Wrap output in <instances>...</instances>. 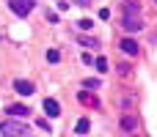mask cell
<instances>
[{
    "label": "cell",
    "mask_w": 157,
    "mask_h": 137,
    "mask_svg": "<svg viewBox=\"0 0 157 137\" xmlns=\"http://www.w3.org/2000/svg\"><path fill=\"white\" fill-rule=\"evenodd\" d=\"M0 135L3 137H28L30 135V126L25 121H19V118H6L0 124Z\"/></svg>",
    "instance_id": "obj_1"
},
{
    "label": "cell",
    "mask_w": 157,
    "mask_h": 137,
    "mask_svg": "<svg viewBox=\"0 0 157 137\" xmlns=\"http://www.w3.org/2000/svg\"><path fill=\"white\" fill-rule=\"evenodd\" d=\"M8 8H11L17 16H28V14L36 8V0H8Z\"/></svg>",
    "instance_id": "obj_2"
},
{
    "label": "cell",
    "mask_w": 157,
    "mask_h": 137,
    "mask_svg": "<svg viewBox=\"0 0 157 137\" xmlns=\"http://www.w3.org/2000/svg\"><path fill=\"white\" fill-rule=\"evenodd\" d=\"M121 27H124L127 33H138V30L144 27V22H141V16H132V14H124V16H121Z\"/></svg>",
    "instance_id": "obj_3"
},
{
    "label": "cell",
    "mask_w": 157,
    "mask_h": 137,
    "mask_svg": "<svg viewBox=\"0 0 157 137\" xmlns=\"http://www.w3.org/2000/svg\"><path fill=\"white\" fill-rule=\"evenodd\" d=\"M14 91H17L19 96H33L36 85H33L30 80H14Z\"/></svg>",
    "instance_id": "obj_4"
},
{
    "label": "cell",
    "mask_w": 157,
    "mask_h": 137,
    "mask_svg": "<svg viewBox=\"0 0 157 137\" xmlns=\"http://www.w3.org/2000/svg\"><path fill=\"white\" fill-rule=\"evenodd\" d=\"M41 107H44V115H47V118H58V115H61V104H58L55 99H44Z\"/></svg>",
    "instance_id": "obj_5"
},
{
    "label": "cell",
    "mask_w": 157,
    "mask_h": 137,
    "mask_svg": "<svg viewBox=\"0 0 157 137\" xmlns=\"http://www.w3.org/2000/svg\"><path fill=\"white\" fill-rule=\"evenodd\" d=\"M77 102H80V104H88V107H99V99H97L91 91H80V93H77Z\"/></svg>",
    "instance_id": "obj_6"
},
{
    "label": "cell",
    "mask_w": 157,
    "mask_h": 137,
    "mask_svg": "<svg viewBox=\"0 0 157 137\" xmlns=\"http://www.w3.org/2000/svg\"><path fill=\"white\" fill-rule=\"evenodd\" d=\"M119 47H121L127 55H138V41H135V38H121Z\"/></svg>",
    "instance_id": "obj_7"
},
{
    "label": "cell",
    "mask_w": 157,
    "mask_h": 137,
    "mask_svg": "<svg viewBox=\"0 0 157 137\" xmlns=\"http://www.w3.org/2000/svg\"><path fill=\"white\" fill-rule=\"evenodd\" d=\"M6 113H8L11 118H25V115H28V107H25V104H8Z\"/></svg>",
    "instance_id": "obj_8"
},
{
    "label": "cell",
    "mask_w": 157,
    "mask_h": 137,
    "mask_svg": "<svg viewBox=\"0 0 157 137\" xmlns=\"http://www.w3.org/2000/svg\"><path fill=\"white\" fill-rule=\"evenodd\" d=\"M124 14L141 16V0H124Z\"/></svg>",
    "instance_id": "obj_9"
},
{
    "label": "cell",
    "mask_w": 157,
    "mask_h": 137,
    "mask_svg": "<svg viewBox=\"0 0 157 137\" xmlns=\"http://www.w3.org/2000/svg\"><path fill=\"white\" fill-rule=\"evenodd\" d=\"M77 41H80L86 49H99V41H97L94 36H86V33H80V36H77Z\"/></svg>",
    "instance_id": "obj_10"
},
{
    "label": "cell",
    "mask_w": 157,
    "mask_h": 137,
    "mask_svg": "<svg viewBox=\"0 0 157 137\" xmlns=\"http://www.w3.org/2000/svg\"><path fill=\"white\" fill-rule=\"evenodd\" d=\"M121 129H124V132H135V129H138V121H135L132 115H124V118H121Z\"/></svg>",
    "instance_id": "obj_11"
},
{
    "label": "cell",
    "mask_w": 157,
    "mask_h": 137,
    "mask_svg": "<svg viewBox=\"0 0 157 137\" xmlns=\"http://www.w3.org/2000/svg\"><path fill=\"white\" fill-rule=\"evenodd\" d=\"M83 88H86V91H97V88H102V82L94 80V77H88V80H83Z\"/></svg>",
    "instance_id": "obj_12"
},
{
    "label": "cell",
    "mask_w": 157,
    "mask_h": 137,
    "mask_svg": "<svg viewBox=\"0 0 157 137\" xmlns=\"http://www.w3.org/2000/svg\"><path fill=\"white\" fill-rule=\"evenodd\" d=\"M88 129H91V124H88V118H80V121H77V126H75V132H77V135H86Z\"/></svg>",
    "instance_id": "obj_13"
},
{
    "label": "cell",
    "mask_w": 157,
    "mask_h": 137,
    "mask_svg": "<svg viewBox=\"0 0 157 137\" xmlns=\"http://www.w3.org/2000/svg\"><path fill=\"white\" fill-rule=\"evenodd\" d=\"M94 66H97V71H99V74H105V71H108V69H110V66H108V60H105V58H97V63H94Z\"/></svg>",
    "instance_id": "obj_14"
},
{
    "label": "cell",
    "mask_w": 157,
    "mask_h": 137,
    "mask_svg": "<svg viewBox=\"0 0 157 137\" xmlns=\"http://www.w3.org/2000/svg\"><path fill=\"white\" fill-rule=\"evenodd\" d=\"M47 60H50V63H58V60H61V52H58V49H47Z\"/></svg>",
    "instance_id": "obj_15"
},
{
    "label": "cell",
    "mask_w": 157,
    "mask_h": 137,
    "mask_svg": "<svg viewBox=\"0 0 157 137\" xmlns=\"http://www.w3.org/2000/svg\"><path fill=\"white\" fill-rule=\"evenodd\" d=\"M44 16H47V22H50V25H55V22H58V14H55V11H50V8H47V14H44Z\"/></svg>",
    "instance_id": "obj_16"
},
{
    "label": "cell",
    "mask_w": 157,
    "mask_h": 137,
    "mask_svg": "<svg viewBox=\"0 0 157 137\" xmlns=\"http://www.w3.org/2000/svg\"><path fill=\"white\" fill-rule=\"evenodd\" d=\"M36 126H39V129H41V132H52V129H50V124H47V121H44V118H41V121H36Z\"/></svg>",
    "instance_id": "obj_17"
},
{
    "label": "cell",
    "mask_w": 157,
    "mask_h": 137,
    "mask_svg": "<svg viewBox=\"0 0 157 137\" xmlns=\"http://www.w3.org/2000/svg\"><path fill=\"white\" fill-rule=\"evenodd\" d=\"M77 25H80V30H88V27H91V25H94V22H91V19H80V22H77Z\"/></svg>",
    "instance_id": "obj_18"
},
{
    "label": "cell",
    "mask_w": 157,
    "mask_h": 137,
    "mask_svg": "<svg viewBox=\"0 0 157 137\" xmlns=\"http://www.w3.org/2000/svg\"><path fill=\"white\" fill-rule=\"evenodd\" d=\"M132 69H130V63H119V74H130Z\"/></svg>",
    "instance_id": "obj_19"
},
{
    "label": "cell",
    "mask_w": 157,
    "mask_h": 137,
    "mask_svg": "<svg viewBox=\"0 0 157 137\" xmlns=\"http://www.w3.org/2000/svg\"><path fill=\"white\" fill-rule=\"evenodd\" d=\"M75 3H77V5H88V0H75Z\"/></svg>",
    "instance_id": "obj_20"
},
{
    "label": "cell",
    "mask_w": 157,
    "mask_h": 137,
    "mask_svg": "<svg viewBox=\"0 0 157 137\" xmlns=\"http://www.w3.org/2000/svg\"><path fill=\"white\" fill-rule=\"evenodd\" d=\"M132 137H138V135H132Z\"/></svg>",
    "instance_id": "obj_21"
},
{
    "label": "cell",
    "mask_w": 157,
    "mask_h": 137,
    "mask_svg": "<svg viewBox=\"0 0 157 137\" xmlns=\"http://www.w3.org/2000/svg\"><path fill=\"white\" fill-rule=\"evenodd\" d=\"M155 3H157V0H155Z\"/></svg>",
    "instance_id": "obj_22"
}]
</instances>
